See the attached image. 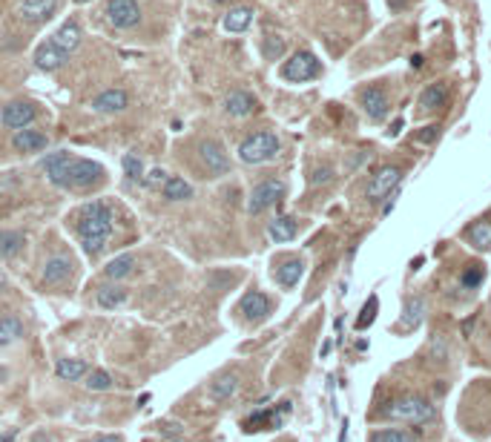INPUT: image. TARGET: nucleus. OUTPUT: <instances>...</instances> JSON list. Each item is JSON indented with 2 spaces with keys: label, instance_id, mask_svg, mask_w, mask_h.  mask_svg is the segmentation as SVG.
<instances>
[{
  "label": "nucleus",
  "instance_id": "nucleus-1",
  "mask_svg": "<svg viewBox=\"0 0 491 442\" xmlns=\"http://www.w3.org/2000/svg\"><path fill=\"white\" fill-rule=\"evenodd\" d=\"M115 230V212L107 201H90L81 207V218H78V239L87 256H98L104 250V244L109 242Z\"/></svg>",
  "mask_w": 491,
  "mask_h": 442
},
{
  "label": "nucleus",
  "instance_id": "nucleus-2",
  "mask_svg": "<svg viewBox=\"0 0 491 442\" xmlns=\"http://www.w3.org/2000/svg\"><path fill=\"white\" fill-rule=\"evenodd\" d=\"M379 416L382 419H391V422H408V425H426V422H434L437 419V408L416 397V394H405V397H396L391 402H385L379 408Z\"/></svg>",
  "mask_w": 491,
  "mask_h": 442
},
{
  "label": "nucleus",
  "instance_id": "nucleus-3",
  "mask_svg": "<svg viewBox=\"0 0 491 442\" xmlns=\"http://www.w3.org/2000/svg\"><path fill=\"white\" fill-rule=\"evenodd\" d=\"M279 150H282V144H279L276 132L264 129V132L247 135V138L239 144V158H242L244 164H253V167H256V164L273 161V158L279 156Z\"/></svg>",
  "mask_w": 491,
  "mask_h": 442
},
{
  "label": "nucleus",
  "instance_id": "nucleus-4",
  "mask_svg": "<svg viewBox=\"0 0 491 442\" xmlns=\"http://www.w3.org/2000/svg\"><path fill=\"white\" fill-rule=\"evenodd\" d=\"M104 181V167L92 158H69L60 190H90Z\"/></svg>",
  "mask_w": 491,
  "mask_h": 442
},
{
  "label": "nucleus",
  "instance_id": "nucleus-5",
  "mask_svg": "<svg viewBox=\"0 0 491 442\" xmlns=\"http://www.w3.org/2000/svg\"><path fill=\"white\" fill-rule=\"evenodd\" d=\"M288 187L285 181H279V178H267V181H259L250 193V201H247V212L250 215H261L264 210H270L273 204H279L285 198Z\"/></svg>",
  "mask_w": 491,
  "mask_h": 442
},
{
  "label": "nucleus",
  "instance_id": "nucleus-6",
  "mask_svg": "<svg viewBox=\"0 0 491 442\" xmlns=\"http://www.w3.org/2000/svg\"><path fill=\"white\" fill-rule=\"evenodd\" d=\"M316 75H319V60H316V55L308 52V49L293 52V55L285 60V66H282V78L291 81V84H302V81H311V78H316Z\"/></svg>",
  "mask_w": 491,
  "mask_h": 442
},
{
  "label": "nucleus",
  "instance_id": "nucleus-7",
  "mask_svg": "<svg viewBox=\"0 0 491 442\" xmlns=\"http://www.w3.org/2000/svg\"><path fill=\"white\" fill-rule=\"evenodd\" d=\"M399 178H402V167H396V164L379 167V170L374 173V178L368 181V187H365L368 201H371V204H382V201L388 198V193L399 187Z\"/></svg>",
  "mask_w": 491,
  "mask_h": 442
},
{
  "label": "nucleus",
  "instance_id": "nucleus-8",
  "mask_svg": "<svg viewBox=\"0 0 491 442\" xmlns=\"http://www.w3.org/2000/svg\"><path fill=\"white\" fill-rule=\"evenodd\" d=\"M198 158L207 167V173H213V176H225L230 170L227 150L222 146V141H216V138H207V141L198 144Z\"/></svg>",
  "mask_w": 491,
  "mask_h": 442
},
{
  "label": "nucleus",
  "instance_id": "nucleus-9",
  "mask_svg": "<svg viewBox=\"0 0 491 442\" xmlns=\"http://www.w3.org/2000/svg\"><path fill=\"white\" fill-rule=\"evenodd\" d=\"M35 118H38V109H35V104H29V101H9V104L4 107V112H0V121H4V126H6V129H15V132L32 126Z\"/></svg>",
  "mask_w": 491,
  "mask_h": 442
},
{
  "label": "nucleus",
  "instance_id": "nucleus-10",
  "mask_svg": "<svg viewBox=\"0 0 491 442\" xmlns=\"http://www.w3.org/2000/svg\"><path fill=\"white\" fill-rule=\"evenodd\" d=\"M107 21L115 29H132L141 21V9L135 0H107Z\"/></svg>",
  "mask_w": 491,
  "mask_h": 442
},
{
  "label": "nucleus",
  "instance_id": "nucleus-11",
  "mask_svg": "<svg viewBox=\"0 0 491 442\" xmlns=\"http://www.w3.org/2000/svg\"><path fill=\"white\" fill-rule=\"evenodd\" d=\"M285 414H291V402H279V408L256 411L253 416H247V419L242 422V428H244L247 433H253V431H267V428H279V425H282V416H285Z\"/></svg>",
  "mask_w": 491,
  "mask_h": 442
},
{
  "label": "nucleus",
  "instance_id": "nucleus-12",
  "mask_svg": "<svg viewBox=\"0 0 491 442\" xmlns=\"http://www.w3.org/2000/svg\"><path fill=\"white\" fill-rule=\"evenodd\" d=\"M360 104H362V109H365V115H368L371 121H385V115H388V109H391L388 92H385L382 87H368V90H362Z\"/></svg>",
  "mask_w": 491,
  "mask_h": 442
},
{
  "label": "nucleus",
  "instance_id": "nucleus-13",
  "mask_svg": "<svg viewBox=\"0 0 491 442\" xmlns=\"http://www.w3.org/2000/svg\"><path fill=\"white\" fill-rule=\"evenodd\" d=\"M239 311L244 313L247 322H261V319L270 316V299L264 296L261 290H250V293H244V296H242Z\"/></svg>",
  "mask_w": 491,
  "mask_h": 442
},
{
  "label": "nucleus",
  "instance_id": "nucleus-14",
  "mask_svg": "<svg viewBox=\"0 0 491 442\" xmlns=\"http://www.w3.org/2000/svg\"><path fill=\"white\" fill-rule=\"evenodd\" d=\"M423 319H426V299L408 296V299L402 302V316H399L396 328L405 330V333H411V330H416L419 325H423Z\"/></svg>",
  "mask_w": 491,
  "mask_h": 442
},
{
  "label": "nucleus",
  "instance_id": "nucleus-15",
  "mask_svg": "<svg viewBox=\"0 0 491 442\" xmlns=\"http://www.w3.org/2000/svg\"><path fill=\"white\" fill-rule=\"evenodd\" d=\"M259 109V101L247 92V90H233L227 98H225V112L233 115V118H247Z\"/></svg>",
  "mask_w": 491,
  "mask_h": 442
},
{
  "label": "nucleus",
  "instance_id": "nucleus-16",
  "mask_svg": "<svg viewBox=\"0 0 491 442\" xmlns=\"http://www.w3.org/2000/svg\"><path fill=\"white\" fill-rule=\"evenodd\" d=\"M46 144H49L46 132L32 129V126L18 129V132H15V138H12V146H15L18 153H41V150H46Z\"/></svg>",
  "mask_w": 491,
  "mask_h": 442
},
{
  "label": "nucleus",
  "instance_id": "nucleus-17",
  "mask_svg": "<svg viewBox=\"0 0 491 442\" xmlns=\"http://www.w3.org/2000/svg\"><path fill=\"white\" fill-rule=\"evenodd\" d=\"M129 107V95L124 90H107L92 101V109L101 115H112V112H124Z\"/></svg>",
  "mask_w": 491,
  "mask_h": 442
},
{
  "label": "nucleus",
  "instance_id": "nucleus-18",
  "mask_svg": "<svg viewBox=\"0 0 491 442\" xmlns=\"http://www.w3.org/2000/svg\"><path fill=\"white\" fill-rule=\"evenodd\" d=\"M66 58H69V55H66V52H60V49H58L52 41L41 43V46L35 49V66H38V69H43V72H55V69H60Z\"/></svg>",
  "mask_w": 491,
  "mask_h": 442
},
{
  "label": "nucleus",
  "instance_id": "nucleus-19",
  "mask_svg": "<svg viewBox=\"0 0 491 442\" xmlns=\"http://www.w3.org/2000/svg\"><path fill=\"white\" fill-rule=\"evenodd\" d=\"M296 233H299V225H296V218H291V215H279V218H273L270 225H267V236H270L276 244L293 242Z\"/></svg>",
  "mask_w": 491,
  "mask_h": 442
},
{
  "label": "nucleus",
  "instance_id": "nucleus-20",
  "mask_svg": "<svg viewBox=\"0 0 491 442\" xmlns=\"http://www.w3.org/2000/svg\"><path fill=\"white\" fill-rule=\"evenodd\" d=\"M81 38H84V32H81V26L75 23V21H66L55 35H52V43L60 49V52H75L78 46H81Z\"/></svg>",
  "mask_w": 491,
  "mask_h": 442
},
{
  "label": "nucleus",
  "instance_id": "nucleus-21",
  "mask_svg": "<svg viewBox=\"0 0 491 442\" xmlns=\"http://www.w3.org/2000/svg\"><path fill=\"white\" fill-rule=\"evenodd\" d=\"M236 391H239V377L236 374H222V377H216L213 382H210L207 397L213 402H230L236 397Z\"/></svg>",
  "mask_w": 491,
  "mask_h": 442
},
{
  "label": "nucleus",
  "instance_id": "nucleus-22",
  "mask_svg": "<svg viewBox=\"0 0 491 442\" xmlns=\"http://www.w3.org/2000/svg\"><path fill=\"white\" fill-rule=\"evenodd\" d=\"M69 150H58V153H49L43 161H41V167H43V173H46V178L55 184V187H60L63 184V173H66V164H69Z\"/></svg>",
  "mask_w": 491,
  "mask_h": 442
},
{
  "label": "nucleus",
  "instance_id": "nucleus-23",
  "mask_svg": "<svg viewBox=\"0 0 491 442\" xmlns=\"http://www.w3.org/2000/svg\"><path fill=\"white\" fill-rule=\"evenodd\" d=\"M69 276H72V262L63 256H52L43 264V284H63Z\"/></svg>",
  "mask_w": 491,
  "mask_h": 442
},
{
  "label": "nucleus",
  "instance_id": "nucleus-24",
  "mask_svg": "<svg viewBox=\"0 0 491 442\" xmlns=\"http://www.w3.org/2000/svg\"><path fill=\"white\" fill-rule=\"evenodd\" d=\"M55 374L63 379V382H78L90 374V365L84 359H58L55 362Z\"/></svg>",
  "mask_w": 491,
  "mask_h": 442
},
{
  "label": "nucleus",
  "instance_id": "nucleus-25",
  "mask_svg": "<svg viewBox=\"0 0 491 442\" xmlns=\"http://www.w3.org/2000/svg\"><path fill=\"white\" fill-rule=\"evenodd\" d=\"M58 6V0H21V18L38 23V21H46Z\"/></svg>",
  "mask_w": 491,
  "mask_h": 442
},
{
  "label": "nucleus",
  "instance_id": "nucleus-26",
  "mask_svg": "<svg viewBox=\"0 0 491 442\" xmlns=\"http://www.w3.org/2000/svg\"><path fill=\"white\" fill-rule=\"evenodd\" d=\"M250 23H253V9H250V6H233V9L225 15V21H222V26H225L227 32H233V35L247 32Z\"/></svg>",
  "mask_w": 491,
  "mask_h": 442
},
{
  "label": "nucleus",
  "instance_id": "nucleus-27",
  "mask_svg": "<svg viewBox=\"0 0 491 442\" xmlns=\"http://www.w3.org/2000/svg\"><path fill=\"white\" fill-rule=\"evenodd\" d=\"M302 276H305V262L302 259H288L285 264L276 267V281L282 287H296Z\"/></svg>",
  "mask_w": 491,
  "mask_h": 442
},
{
  "label": "nucleus",
  "instance_id": "nucleus-28",
  "mask_svg": "<svg viewBox=\"0 0 491 442\" xmlns=\"http://www.w3.org/2000/svg\"><path fill=\"white\" fill-rule=\"evenodd\" d=\"M132 267H135V256H132V253H121V256H115V259L107 262L104 276H107L109 281H121V279H126V276L132 273Z\"/></svg>",
  "mask_w": 491,
  "mask_h": 442
},
{
  "label": "nucleus",
  "instance_id": "nucleus-29",
  "mask_svg": "<svg viewBox=\"0 0 491 442\" xmlns=\"http://www.w3.org/2000/svg\"><path fill=\"white\" fill-rule=\"evenodd\" d=\"M95 299H98V308H104V311H115V308H121V305L126 302V290L118 287V284H104V287H98Z\"/></svg>",
  "mask_w": 491,
  "mask_h": 442
},
{
  "label": "nucleus",
  "instance_id": "nucleus-30",
  "mask_svg": "<svg viewBox=\"0 0 491 442\" xmlns=\"http://www.w3.org/2000/svg\"><path fill=\"white\" fill-rule=\"evenodd\" d=\"M23 336V322L21 316L15 313H6V316H0V347H6L12 342H18Z\"/></svg>",
  "mask_w": 491,
  "mask_h": 442
},
{
  "label": "nucleus",
  "instance_id": "nucleus-31",
  "mask_svg": "<svg viewBox=\"0 0 491 442\" xmlns=\"http://www.w3.org/2000/svg\"><path fill=\"white\" fill-rule=\"evenodd\" d=\"M446 95H448V90H446L443 81L428 84L423 92H419V107H423V109H440L446 104Z\"/></svg>",
  "mask_w": 491,
  "mask_h": 442
},
{
  "label": "nucleus",
  "instance_id": "nucleus-32",
  "mask_svg": "<svg viewBox=\"0 0 491 442\" xmlns=\"http://www.w3.org/2000/svg\"><path fill=\"white\" fill-rule=\"evenodd\" d=\"M26 244V236L18 230H4L0 233V259H15Z\"/></svg>",
  "mask_w": 491,
  "mask_h": 442
},
{
  "label": "nucleus",
  "instance_id": "nucleus-33",
  "mask_svg": "<svg viewBox=\"0 0 491 442\" xmlns=\"http://www.w3.org/2000/svg\"><path fill=\"white\" fill-rule=\"evenodd\" d=\"M161 195L167 201H187V198H193V187L184 178H178V176H170L164 181V187H161Z\"/></svg>",
  "mask_w": 491,
  "mask_h": 442
},
{
  "label": "nucleus",
  "instance_id": "nucleus-34",
  "mask_svg": "<svg viewBox=\"0 0 491 442\" xmlns=\"http://www.w3.org/2000/svg\"><path fill=\"white\" fill-rule=\"evenodd\" d=\"M465 236L477 250H482V253L491 250V221H477V225H471L465 230Z\"/></svg>",
  "mask_w": 491,
  "mask_h": 442
},
{
  "label": "nucleus",
  "instance_id": "nucleus-35",
  "mask_svg": "<svg viewBox=\"0 0 491 442\" xmlns=\"http://www.w3.org/2000/svg\"><path fill=\"white\" fill-rule=\"evenodd\" d=\"M121 167H124V176H126L129 181H144V161L138 158L135 153H126V156L121 158Z\"/></svg>",
  "mask_w": 491,
  "mask_h": 442
},
{
  "label": "nucleus",
  "instance_id": "nucleus-36",
  "mask_svg": "<svg viewBox=\"0 0 491 442\" xmlns=\"http://www.w3.org/2000/svg\"><path fill=\"white\" fill-rule=\"evenodd\" d=\"M84 379H87L84 385H87L90 391H95V394H101V391H109V388H112V377L104 371V367H95V371H90Z\"/></svg>",
  "mask_w": 491,
  "mask_h": 442
},
{
  "label": "nucleus",
  "instance_id": "nucleus-37",
  "mask_svg": "<svg viewBox=\"0 0 491 442\" xmlns=\"http://www.w3.org/2000/svg\"><path fill=\"white\" fill-rule=\"evenodd\" d=\"M371 442H416V436L408 431H399V428H385V431L371 433Z\"/></svg>",
  "mask_w": 491,
  "mask_h": 442
},
{
  "label": "nucleus",
  "instance_id": "nucleus-38",
  "mask_svg": "<svg viewBox=\"0 0 491 442\" xmlns=\"http://www.w3.org/2000/svg\"><path fill=\"white\" fill-rule=\"evenodd\" d=\"M482 279H485V270L480 267V264H471L465 273H463V279H460V284L465 287V290H477L480 284H482Z\"/></svg>",
  "mask_w": 491,
  "mask_h": 442
},
{
  "label": "nucleus",
  "instance_id": "nucleus-39",
  "mask_svg": "<svg viewBox=\"0 0 491 442\" xmlns=\"http://www.w3.org/2000/svg\"><path fill=\"white\" fill-rule=\"evenodd\" d=\"M261 52H264L267 60H276L279 55L285 52V41H282V38H276V35H267L264 43H261Z\"/></svg>",
  "mask_w": 491,
  "mask_h": 442
},
{
  "label": "nucleus",
  "instance_id": "nucleus-40",
  "mask_svg": "<svg viewBox=\"0 0 491 442\" xmlns=\"http://www.w3.org/2000/svg\"><path fill=\"white\" fill-rule=\"evenodd\" d=\"M377 308H379V299H377V296H368V302H365V308H362V316L357 319V328H360V330L371 328V322H374V316H377Z\"/></svg>",
  "mask_w": 491,
  "mask_h": 442
},
{
  "label": "nucleus",
  "instance_id": "nucleus-41",
  "mask_svg": "<svg viewBox=\"0 0 491 442\" xmlns=\"http://www.w3.org/2000/svg\"><path fill=\"white\" fill-rule=\"evenodd\" d=\"M167 178H170V176H167L161 167H156V170H150V173L144 176V181H141V184H144V187H150V190H161Z\"/></svg>",
  "mask_w": 491,
  "mask_h": 442
},
{
  "label": "nucleus",
  "instance_id": "nucleus-42",
  "mask_svg": "<svg viewBox=\"0 0 491 442\" xmlns=\"http://www.w3.org/2000/svg\"><path fill=\"white\" fill-rule=\"evenodd\" d=\"M308 181H311V187H322V184L333 181V167H316Z\"/></svg>",
  "mask_w": 491,
  "mask_h": 442
},
{
  "label": "nucleus",
  "instance_id": "nucleus-43",
  "mask_svg": "<svg viewBox=\"0 0 491 442\" xmlns=\"http://www.w3.org/2000/svg\"><path fill=\"white\" fill-rule=\"evenodd\" d=\"M437 138H440V126L431 124V126H423V132L414 135V144H434Z\"/></svg>",
  "mask_w": 491,
  "mask_h": 442
},
{
  "label": "nucleus",
  "instance_id": "nucleus-44",
  "mask_svg": "<svg viewBox=\"0 0 491 442\" xmlns=\"http://www.w3.org/2000/svg\"><path fill=\"white\" fill-rule=\"evenodd\" d=\"M161 433H164V436L173 442V439H178V436H181V425H176V422H164V425H161Z\"/></svg>",
  "mask_w": 491,
  "mask_h": 442
},
{
  "label": "nucleus",
  "instance_id": "nucleus-45",
  "mask_svg": "<svg viewBox=\"0 0 491 442\" xmlns=\"http://www.w3.org/2000/svg\"><path fill=\"white\" fill-rule=\"evenodd\" d=\"M84 442H124V436H118V433H95L92 439H84Z\"/></svg>",
  "mask_w": 491,
  "mask_h": 442
},
{
  "label": "nucleus",
  "instance_id": "nucleus-46",
  "mask_svg": "<svg viewBox=\"0 0 491 442\" xmlns=\"http://www.w3.org/2000/svg\"><path fill=\"white\" fill-rule=\"evenodd\" d=\"M365 158H368V153H360V156H354V158L347 161V167H350V170H360V167L365 164Z\"/></svg>",
  "mask_w": 491,
  "mask_h": 442
},
{
  "label": "nucleus",
  "instance_id": "nucleus-47",
  "mask_svg": "<svg viewBox=\"0 0 491 442\" xmlns=\"http://www.w3.org/2000/svg\"><path fill=\"white\" fill-rule=\"evenodd\" d=\"M18 439V428H9L6 433H0V442H15Z\"/></svg>",
  "mask_w": 491,
  "mask_h": 442
},
{
  "label": "nucleus",
  "instance_id": "nucleus-48",
  "mask_svg": "<svg viewBox=\"0 0 491 442\" xmlns=\"http://www.w3.org/2000/svg\"><path fill=\"white\" fill-rule=\"evenodd\" d=\"M402 129H405V124H402V118H396V121L391 124V129H388V132H391V135H399Z\"/></svg>",
  "mask_w": 491,
  "mask_h": 442
},
{
  "label": "nucleus",
  "instance_id": "nucleus-49",
  "mask_svg": "<svg viewBox=\"0 0 491 442\" xmlns=\"http://www.w3.org/2000/svg\"><path fill=\"white\" fill-rule=\"evenodd\" d=\"M471 328H474V316L463 322V336H468V333H471Z\"/></svg>",
  "mask_w": 491,
  "mask_h": 442
},
{
  "label": "nucleus",
  "instance_id": "nucleus-50",
  "mask_svg": "<svg viewBox=\"0 0 491 442\" xmlns=\"http://www.w3.org/2000/svg\"><path fill=\"white\" fill-rule=\"evenodd\" d=\"M6 287H9V281H6V276H4V273H0V293H4Z\"/></svg>",
  "mask_w": 491,
  "mask_h": 442
},
{
  "label": "nucleus",
  "instance_id": "nucleus-51",
  "mask_svg": "<svg viewBox=\"0 0 491 442\" xmlns=\"http://www.w3.org/2000/svg\"><path fill=\"white\" fill-rule=\"evenodd\" d=\"M213 4H230V0H213Z\"/></svg>",
  "mask_w": 491,
  "mask_h": 442
}]
</instances>
